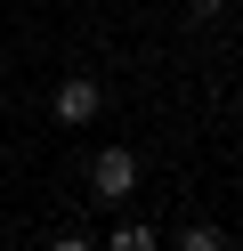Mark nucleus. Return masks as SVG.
<instances>
[{
	"mask_svg": "<svg viewBox=\"0 0 243 251\" xmlns=\"http://www.w3.org/2000/svg\"><path fill=\"white\" fill-rule=\"evenodd\" d=\"M113 251H162V243H154L146 219H122V227H113Z\"/></svg>",
	"mask_w": 243,
	"mask_h": 251,
	"instance_id": "7ed1b4c3",
	"label": "nucleus"
},
{
	"mask_svg": "<svg viewBox=\"0 0 243 251\" xmlns=\"http://www.w3.org/2000/svg\"><path fill=\"white\" fill-rule=\"evenodd\" d=\"M130 186H138V154H130V146H106L89 162V195L97 202H130Z\"/></svg>",
	"mask_w": 243,
	"mask_h": 251,
	"instance_id": "f03ea898",
	"label": "nucleus"
},
{
	"mask_svg": "<svg viewBox=\"0 0 243 251\" xmlns=\"http://www.w3.org/2000/svg\"><path fill=\"white\" fill-rule=\"evenodd\" d=\"M219 8H227V0H187V17H194V25H211Z\"/></svg>",
	"mask_w": 243,
	"mask_h": 251,
	"instance_id": "39448f33",
	"label": "nucleus"
},
{
	"mask_svg": "<svg viewBox=\"0 0 243 251\" xmlns=\"http://www.w3.org/2000/svg\"><path fill=\"white\" fill-rule=\"evenodd\" d=\"M97 114H106V89H97L89 73H65V81L49 89V122H57V130H89Z\"/></svg>",
	"mask_w": 243,
	"mask_h": 251,
	"instance_id": "f257e3e1",
	"label": "nucleus"
},
{
	"mask_svg": "<svg viewBox=\"0 0 243 251\" xmlns=\"http://www.w3.org/2000/svg\"><path fill=\"white\" fill-rule=\"evenodd\" d=\"M178 251H227V235H219V227H211V219H194V227H187V235H178Z\"/></svg>",
	"mask_w": 243,
	"mask_h": 251,
	"instance_id": "20e7f679",
	"label": "nucleus"
},
{
	"mask_svg": "<svg viewBox=\"0 0 243 251\" xmlns=\"http://www.w3.org/2000/svg\"><path fill=\"white\" fill-rule=\"evenodd\" d=\"M49 251H97V243H81V235H57V243H49Z\"/></svg>",
	"mask_w": 243,
	"mask_h": 251,
	"instance_id": "423d86ee",
	"label": "nucleus"
}]
</instances>
